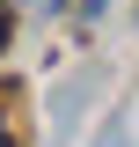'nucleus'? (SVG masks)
Masks as SVG:
<instances>
[{
    "label": "nucleus",
    "instance_id": "f257e3e1",
    "mask_svg": "<svg viewBox=\"0 0 139 147\" xmlns=\"http://www.w3.org/2000/svg\"><path fill=\"white\" fill-rule=\"evenodd\" d=\"M0 147H15V132H7V110H0Z\"/></svg>",
    "mask_w": 139,
    "mask_h": 147
},
{
    "label": "nucleus",
    "instance_id": "f03ea898",
    "mask_svg": "<svg viewBox=\"0 0 139 147\" xmlns=\"http://www.w3.org/2000/svg\"><path fill=\"white\" fill-rule=\"evenodd\" d=\"M0 44H7V7H0Z\"/></svg>",
    "mask_w": 139,
    "mask_h": 147
},
{
    "label": "nucleus",
    "instance_id": "7ed1b4c3",
    "mask_svg": "<svg viewBox=\"0 0 139 147\" xmlns=\"http://www.w3.org/2000/svg\"><path fill=\"white\" fill-rule=\"evenodd\" d=\"M37 7H59V0H37Z\"/></svg>",
    "mask_w": 139,
    "mask_h": 147
}]
</instances>
